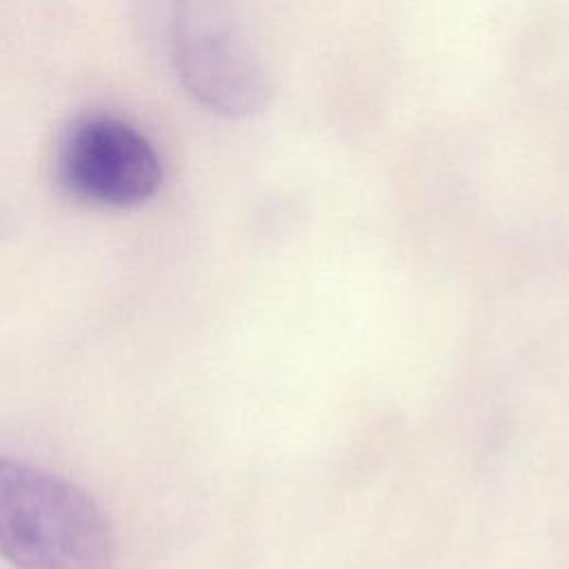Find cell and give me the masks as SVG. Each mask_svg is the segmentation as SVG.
<instances>
[{"instance_id":"obj_1","label":"cell","mask_w":569,"mask_h":569,"mask_svg":"<svg viewBox=\"0 0 569 569\" xmlns=\"http://www.w3.org/2000/svg\"><path fill=\"white\" fill-rule=\"evenodd\" d=\"M0 558L13 569H113L116 536L82 487L0 456Z\"/></svg>"},{"instance_id":"obj_2","label":"cell","mask_w":569,"mask_h":569,"mask_svg":"<svg viewBox=\"0 0 569 569\" xmlns=\"http://www.w3.org/2000/svg\"><path fill=\"white\" fill-rule=\"evenodd\" d=\"M164 40L180 84L202 107L222 116H249L271 93L269 71L244 27L220 4L176 2Z\"/></svg>"},{"instance_id":"obj_3","label":"cell","mask_w":569,"mask_h":569,"mask_svg":"<svg viewBox=\"0 0 569 569\" xmlns=\"http://www.w3.org/2000/svg\"><path fill=\"white\" fill-rule=\"evenodd\" d=\"M58 178L87 204L131 209L160 189L162 160L136 124L113 113H84L60 140Z\"/></svg>"}]
</instances>
